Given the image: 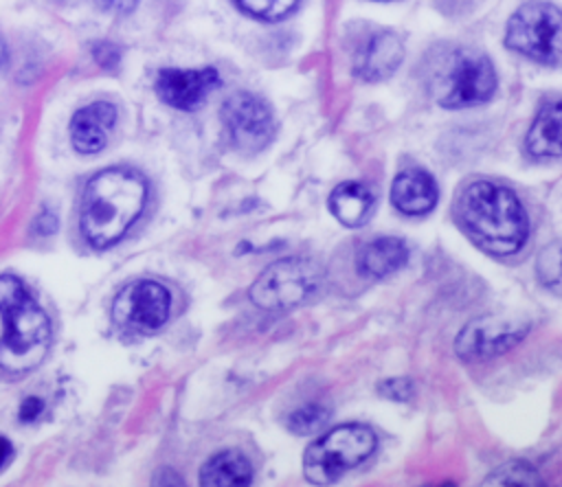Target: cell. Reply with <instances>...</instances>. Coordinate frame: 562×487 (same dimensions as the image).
Masks as SVG:
<instances>
[{
    "mask_svg": "<svg viewBox=\"0 0 562 487\" xmlns=\"http://www.w3.org/2000/svg\"><path fill=\"white\" fill-rule=\"evenodd\" d=\"M147 202V182L138 171L112 167L92 175L81 195L79 226L94 248L116 244L140 217Z\"/></svg>",
    "mask_w": 562,
    "mask_h": 487,
    "instance_id": "7a4b0ae2",
    "label": "cell"
},
{
    "mask_svg": "<svg viewBox=\"0 0 562 487\" xmlns=\"http://www.w3.org/2000/svg\"><path fill=\"white\" fill-rule=\"evenodd\" d=\"M323 283V268L305 257L270 263L250 285V301L268 312H281L310 301Z\"/></svg>",
    "mask_w": 562,
    "mask_h": 487,
    "instance_id": "8992f818",
    "label": "cell"
},
{
    "mask_svg": "<svg viewBox=\"0 0 562 487\" xmlns=\"http://www.w3.org/2000/svg\"><path fill=\"white\" fill-rule=\"evenodd\" d=\"M529 325L503 316H481L468 322L454 340V349L463 360H485L505 353L522 340Z\"/></svg>",
    "mask_w": 562,
    "mask_h": 487,
    "instance_id": "30bf717a",
    "label": "cell"
},
{
    "mask_svg": "<svg viewBox=\"0 0 562 487\" xmlns=\"http://www.w3.org/2000/svg\"><path fill=\"white\" fill-rule=\"evenodd\" d=\"M380 393L393 401H408L413 397V382L404 377H393L380 384Z\"/></svg>",
    "mask_w": 562,
    "mask_h": 487,
    "instance_id": "603a6c76",
    "label": "cell"
},
{
    "mask_svg": "<svg viewBox=\"0 0 562 487\" xmlns=\"http://www.w3.org/2000/svg\"><path fill=\"white\" fill-rule=\"evenodd\" d=\"M538 276L544 285L558 290V283H560V246L558 244H551L547 246L540 254H538Z\"/></svg>",
    "mask_w": 562,
    "mask_h": 487,
    "instance_id": "44dd1931",
    "label": "cell"
},
{
    "mask_svg": "<svg viewBox=\"0 0 562 487\" xmlns=\"http://www.w3.org/2000/svg\"><path fill=\"white\" fill-rule=\"evenodd\" d=\"M0 369L26 373L42 364L50 344V320L18 276H0Z\"/></svg>",
    "mask_w": 562,
    "mask_h": 487,
    "instance_id": "3957f363",
    "label": "cell"
},
{
    "mask_svg": "<svg viewBox=\"0 0 562 487\" xmlns=\"http://www.w3.org/2000/svg\"><path fill=\"white\" fill-rule=\"evenodd\" d=\"M454 215L463 233L490 254H514L529 235V219L516 193L487 180L461 191Z\"/></svg>",
    "mask_w": 562,
    "mask_h": 487,
    "instance_id": "6da1fadb",
    "label": "cell"
},
{
    "mask_svg": "<svg viewBox=\"0 0 562 487\" xmlns=\"http://www.w3.org/2000/svg\"><path fill=\"white\" fill-rule=\"evenodd\" d=\"M222 121L231 143L241 151H259L274 136L270 107L250 92H235L222 105Z\"/></svg>",
    "mask_w": 562,
    "mask_h": 487,
    "instance_id": "9c48e42d",
    "label": "cell"
},
{
    "mask_svg": "<svg viewBox=\"0 0 562 487\" xmlns=\"http://www.w3.org/2000/svg\"><path fill=\"white\" fill-rule=\"evenodd\" d=\"M171 309V294L158 281H134L127 283L112 303L114 322L134 333L158 331Z\"/></svg>",
    "mask_w": 562,
    "mask_h": 487,
    "instance_id": "ba28073f",
    "label": "cell"
},
{
    "mask_svg": "<svg viewBox=\"0 0 562 487\" xmlns=\"http://www.w3.org/2000/svg\"><path fill=\"white\" fill-rule=\"evenodd\" d=\"M437 487H457L454 483H441V485H437Z\"/></svg>",
    "mask_w": 562,
    "mask_h": 487,
    "instance_id": "f1b7e54d",
    "label": "cell"
},
{
    "mask_svg": "<svg viewBox=\"0 0 562 487\" xmlns=\"http://www.w3.org/2000/svg\"><path fill=\"white\" fill-rule=\"evenodd\" d=\"M116 121V107L108 101H94L75 112L70 121V140L79 154H97L105 147Z\"/></svg>",
    "mask_w": 562,
    "mask_h": 487,
    "instance_id": "4fadbf2b",
    "label": "cell"
},
{
    "mask_svg": "<svg viewBox=\"0 0 562 487\" xmlns=\"http://www.w3.org/2000/svg\"><path fill=\"white\" fill-rule=\"evenodd\" d=\"M92 57H94V61H97L101 68L112 70V68H116L119 61H121V48L114 46L112 42H97V44L92 46Z\"/></svg>",
    "mask_w": 562,
    "mask_h": 487,
    "instance_id": "cb8c5ba5",
    "label": "cell"
},
{
    "mask_svg": "<svg viewBox=\"0 0 562 487\" xmlns=\"http://www.w3.org/2000/svg\"><path fill=\"white\" fill-rule=\"evenodd\" d=\"M560 101H549L538 112L527 134V151L536 158L560 156Z\"/></svg>",
    "mask_w": 562,
    "mask_h": 487,
    "instance_id": "ac0fdd59",
    "label": "cell"
},
{
    "mask_svg": "<svg viewBox=\"0 0 562 487\" xmlns=\"http://www.w3.org/2000/svg\"><path fill=\"white\" fill-rule=\"evenodd\" d=\"M498 487H533L536 485V474L527 465H509L507 469H501L496 474Z\"/></svg>",
    "mask_w": 562,
    "mask_h": 487,
    "instance_id": "7402d4cb",
    "label": "cell"
},
{
    "mask_svg": "<svg viewBox=\"0 0 562 487\" xmlns=\"http://www.w3.org/2000/svg\"><path fill=\"white\" fill-rule=\"evenodd\" d=\"M375 450V434L362 423H342L312 441L303 456V474L314 485H329L364 463Z\"/></svg>",
    "mask_w": 562,
    "mask_h": 487,
    "instance_id": "5b68a950",
    "label": "cell"
},
{
    "mask_svg": "<svg viewBox=\"0 0 562 487\" xmlns=\"http://www.w3.org/2000/svg\"><path fill=\"white\" fill-rule=\"evenodd\" d=\"M235 2L252 18L266 20V22H277L285 18L299 4V0H235Z\"/></svg>",
    "mask_w": 562,
    "mask_h": 487,
    "instance_id": "ffe728a7",
    "label": "cell"
},
{
    "mask_svg": "<svg viewBox=\"0 0 562 487\" xmlns=\"http://www.w3.org/2000/svg\"><path fill=\"white\" fill-rule=\"evenodd\" d=\"M11 452H13V448H11V443H9V439H4L2 434H0V469L9 463V458H11Z\"/></svg>",
    "mask_w": 562,
    "mask_h": 487,
    "instance_id": "83f0119b",
    "label": "cell"
},
{
    "mask_svg": "<svg viewBox=\"0 0 562 487\" xmlns=\"http://www.w3.org/2000/svg\"><path fill=\"white\" fill-rule=\"evenodd\" d=\"M252 465L237 450L213 454L200 469L202 487H250Z\"/></svg>",
    "mask_w": 562,
    "mask_h": 487,
    "instance_id": "2e32d148",
    "label": "cell"
},
{
    "mask_svg": "<svg viewBox=\"0 0 562 487\" xmlns=\"http://www.w3.org/2000/svg\"><path fill=\"white\" fill-rule=\"evenodd\" d=\"M327 419H329V410L325 406L305 404L288 417V428L294 434H314L327 423Z\"/></svg>",
    "mask_w": 562,
    "mask_h": 487,
    "instance_id": "d6986e66",
    "label": "cell"
},
{
    "mask_svg": "<svg viewBox=\"0 0 562 487\" xmlns=\"http://www.w3.org/2000/svg\"><path fill=\"white\" fill-rule=\"evenodd\" d=\"M424 77L432 99L450 110L483 103L496 90L492 61L483 53L461 46L430 50L424 64Z\"/></svg>",
    "mask_w": 562,
    "mask_h": 487,
    "instance_id": "277c9868",
    "label": "cell"
},
{
    "mask_svg": "<svg viewBox=\"0 0 562 487\" xmlns=\"http://www.w3.org/2000/svg\"><path fill=\"white\" fill-rule=\"evenodd\" d=\"M408 259V248L397 237H378L358 248L356 265L362 276L384 279L397 272Z\"/></svg>",
    "mask_w": 562,
    "mask_h": 487,
    "instance_id": "9a60e30c",
    "label": "cell"
},
{
    "mask_svg": "<svg viewBox=\"0 0 562 487\" xmlns=\"http://www.w3.org/2000/svg\"><path fill=\"white\" fill-rule=\"evenodd\" d=\"M560 9L551 2H527L507 22L505 44L540 64H560Z\"/></svg>",
    "mask_w": 562,
    "mask_h": 487,
    "instance_id": "52a82bcc",
    "label": "cell"
},
{
    "mask_svg": "<svg viewBox=\"0 0 562 487\" xmlns=\"http://www.w3.org/2000/svg\"><path fill=\"white\" fill-rule=\"evenodd\" d=\"M154 487H187V485H184V480H182L173 469L165 467V469H160V472L156 474Z\"/></svg>",
    "mask_w": 562,
    "mask_h": 487,
    "instance_id": "4316f807",
    "label": "cell"
},
{
    "mask_svg": "<svg viewBox=\"0 0 562 487\" xmlns=\"http://www.w3.org/2000/svg\"><path fill=\"white\" fill-rule=\"evenodd\" d=\"M391 202L404 215H424L437 204V184L422 169H406L395 175Z\"/></svg>",
    "mask_w": 562,
    "mask_h": 487,
    "instance_id": "5bb4252c",
    "label": "cell"
},
{
    "mask_svg": "<svg viewBox=\"0 0 562 487\" xmlns=\"http://www.w3.org/2000/svg\"><path fill=\"white\" fill-rule=\"evenodd\" d=\"M44 410V401L40 397H26L20 406V419L22 421H33L40 417V412Z\"/></svg>",
    "mask_w": 562,
    "mask_h": 487,
    "instance_id": "d4e9b609",
    "label": "cell"
},
{
    "mask_svg": "<svg viewBox=\"0 0 562 487\" xmlns=\"http://www.w3.org/2000/svg\"><path fill=\"white\" fill-rule=\"evenodd\" d=\"M404 59L402 39L395 33L378 31L358 50L353 70L364 81H382L391 77Z\"/></svg>",
    "mask_w": 562,
    "mask_h": 487,
    "instance_id": "7c38bea8",
    "label": "cell"
},
{
    "mask_svg": "<svg viewBox=\"0 0 562 487\" xmlns=\"http://www.w3.org/2000/svg\"><path fill=\"white\" fill-rule=\"evenodd\" d=\"M99 9L110 13H130L138 0H94Z\"/></svg>",
    "mask_w": 562,
    "mask_h": 487,
    "instance_id": "484cf974",
    "label": "cell"
},
{
    "mask_svg": "<svg viewBox=\"0 0 562 487\" xmlns=\"http://www.w3.org/2000/svg\"><path fill=\"white\" fill-rule=\"evenodd\" d=\"M371 208H373V195L360 182H342L329 195V211L340 224L349 228L364 224L371 215Z\"/></svg>",
    "mask_w": 562,
    "mask_h": 487,
    "instance_id": "e0dca14e",
    "label": "cell"
},
{
    "mask_svg": "<svg viewBox=\"0 0 562 487\" xmlns=\"http://www.w3.org/2000/svg\"><path fill=\"white\" fill-rule=\"evenodd\" d=\"M217 83H220V75L211 66L198 68V70L162 68L156 77V92L167 105L189 112L200 107L206 94Z\"/></svg>",
    "mask_w": 562,
    "mask_h": 487,
    "instance_id": "8fae6325",
    "label": "cell"
}]
</instances>
